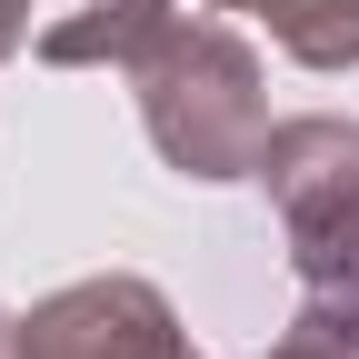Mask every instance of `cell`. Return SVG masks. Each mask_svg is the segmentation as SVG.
Segmentation results:
<instances>
[{
  "label": "cell",
  "instance_id": "1",
  "mask_svg": "<svg viewBox=\"0 0 359 359\" xmlns=\"http://www.w3.org/2000/svg\"><path fill=\"white\" fill-rule=\"evenodd\" d=\"M50 70H120L140 90V130L180 180H250L269 140V90L259 50L180 0H90L40 30Z\"/></svg>",
  "mask_w": 359,
  "mask_h": 359
},
{
  "label": "cell",
  "instance_id": "2",
  "mask_svg": "<svg viewBox=\"0 0 359 359\" xmlns=\"http://www.w3.org/2000/svg\"><path fill=\"white\" fill-rule=\"evenodd\" d=\"M250 180L280 210L299 290H359V120H339V110L269 120Z\"/></svg>",
  "mask_w": 359,
  "mask_h": 359
},
{
  "label": "cell",
  "instance_id": "3",
  "mask_svg": "<svg viewBox=\"0 0 359 359\" xmlns=\"http://www.w3.org/2000/svg\"><path fill=\"white\" fill-rule=\"evenodd\" d=\"M180 309L160 280L140 269H100V280H70L50 299H30L20 320V359H180Z\"/></svg>",
  "mask_w": 359,
  "mask_h": 359
},
{
  "label": "cell",
  "instance_id": "4",
  "mask_svg": "<svg viewBox=\"0 0 359 359\" xmlns=\"http://www.w3.org/2000/svg\"><path fill=\"white\" fill-rule=\"evenodd\" d=\"M210 11L259 20L299 70H359V0H210Z\"/></svg>",
  "mask_w": 359,
  "mask_h": 359
},
{
  "label": "cell",
  "instance_id": "5",
  "mask_svg": "<svg viewBox=\"0 0 359 359\" xmlns=\"http://www.w3.org/2000/svg\"><path fill=\"white\" fill-rule=\"evenodd\" d=\"M259 359H359V290H309Z\"/></svg>",
  "mask_w": 359,
  "mask_h": 359
},
{
  "label": "cell",
  "instance_id": "6",
  "mask_svg": "<svg viewBox=\"0 0 359 359\" xmlns=\"http://www.w3.org/2000/svg\"><path fill=\"white\" fill-rule=\"evenodd\" d=\"M20 40H30V0H0V70L20 60Z\"/></svg>",
  "mask_w": 359,
  "mask_h": 359
},
{
  "label": "cell",
  "instance_id": "7",
  "mask_svg": "<svg viewBox=\"0 0 359 359\" xmlns=\"http://www.w3.org/2000/svg\"><path fill=\"white\" fill-rule=\"evenodd\" d=\"M0 359H20V320H11V309H0Z\"/></svg>",
  "mask_w": 359,
  "mask_h": 359
},
{
  "label": "cell",
  "instance_id": "8",
  "mask_svg": "<svg viewBox=\"0 0 359 359\" xmlns=\"http://www.w3.org/2000/svg\"><path fill=\"white\" fill-rule=\"evenodd\" d=\"M180 359H190V349H180Z\"/></svg>",
  "mask_w": 359,
  "mask_h": 359
}]
</instances>
